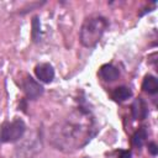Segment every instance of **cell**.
I'll return each instance as SVG.
<instances>
[{"label":"cell","mask_w":158,"mask_h":158,"mask_svg":"<svg viewBox=\"0 0 158 158\" xmlns=\"http://www.w3.org/2000/svg\"><path fill=\"white\" fill-rule=\"evenodd\" d=\"M131 96H132V91L127 86H117L112 91V99L117 102H122V101L130 99Z\"/></svg>","instance_id":"cell-9"},{"label":"cell","mask_w":158,"mask_h":158,"mask_svg":"<svg viewBox=\"0 0 158 158\" xmlns=\"http://www.w3.org/2000/svg\"><path fill=\"white\" fill-rule=\"evenodd\" d=\"M120 158H131V152L130 151H122Z\"/></svg>","instance_id":"cell-13"},{"label":"cell","mask_w":158,"mask_h":158,"mask_svg":"<svg viewBox=\"0 0 158 158\" xmlns=\"http://www.w3.org/2000/svg\"><path fill=\"white\" fill-rule=\"evenodd\" d=\"M131 111H132L133 118H136V120H144L147 117V115H148V107H147L146 101L142 98L136 99L132 102Z\"/></svg>","instance_id":"cell-6"},{"label":"cell","mask_w":158,"mask_h":158,"mask_svg":"<svg viewBox=\"0 0 158 158\" xmlns=\"http://www.w3.org/2000/svg\"><path fill=\"white\" fill-rule=\"evenodd\" d=\"M35 74L42 83H51L54 78V69L49 63H40L35 67Z\"/></svg>","instance_id":"cell-5"},{"label":"cell","mask_w":158,"mask_h":158,"mask_svg":"<svg viewBox=\"0 0 158 158\" xmlns=\"http://www.w3.org/2000/svg\"><path fill=\"white\" fill-rule=\"evenodd\" d=\"M146 139H147V131H146V128L142 127L138 131H136L135 135L132 136V144L135 147H142L143 143L146 142Z\"/></svg>","instance_id":"cell-10"},{"label":"cell","mask_w":158,"mask_h":158,"mask_svg":"<svg viewBox=\"0 0 158 158\" xmlns=\"http://www.w3.org/2000/svg\"><path fill=\"white\" fill-rule=\"evenodd\" d=\"M148 151H149V153H151V154L156 156V154L158 153V147H157V144H156L154 142L148 143Z\"/></svg>","instance_id":"cell-12"},{"label":"cell","mask_w":158,"mask_h":158,"mask_svg":"<svg viewBox=\"0 0 158 158\" xmlns=\"http://www.w3.org/2000/svg\"><path fill=\"white\" fill-rule=\"evenodd\" d=\"M99 74L105 81L111 83V81H115L116 79H118L120 70L112 64H104V65H101V68L99 70Z\"/></svg>","instance_id":"cell-7"},{"label":"cell","mask_w":158,"mask_h":158,"mask_svg":"<svg viewBox=\"0 0 158 158\" xmlns=\"http://www.w3.org/2000/svg\"><path fill=\"white\" fill-rule=\"evenodd\" d=\"M21 88L30 100H36L43 94V86L30 75H25L21 79Z\"/></svg>","instance_id":"cell-4"},{"label":"cell","mask_w":158,"mask_h":158,"mask_svg":"<svg viewBox=\"0 0 158 158\" xmlns=\"http://www.w3.org/2000/svg\"><path fill=\"white\" fill-rule=\"evenodd\" d=\"M107 26L109 22L104 16H90L85 19L80 27V43L88 48L96 46L100 42Z\"/></svg>","instance_id":"cell-2"},{"label":"cell","mask_w":158,"mask_h":158,"mask_svg":"<svg viewBox=\"0 0 158 158\" xmlns=\"http://www.w3.org/2000/svg\"><path fill=\"white\" fill-rule=\"evenodd\" d=\"M88 114L80 112L64 122L57 123L52 130V142L58 149L69 152L86 144L94 132L90 118H84Z\"/></svg>","instance_id":"cell-1"},{"label":"cell","mask_w":158,"mask_h":158,"mask_svg":"<svg viewBox=\"0 0 158 158\" xmlns=\"http://www.w3.org/2000/svg\"><path fill=\"white\" fill-rule=\"evenodd\" d=\"M26 131L25 122L20 118H15L12 121L4 122L0 131L1 141L4 142H16L19 141Z\"/></svg>","instance_id":"cell-3"},{"label":"cell","mask_w":158,"mask_h":158,"mask_svg":"<svg viewBox=\"0 0 158 158\" xmlns=\"http://www.w3.org/2000/svg\"><path fill=\"white\" fill-rule=\"evenodd\" d=\"M0 141H1V137H0Z\"/></svg>","instance_id":"cell-14"},{"label":"cell","mask_w":158,"mask_h":158,"mask_svg":"<svg viewBox=\"0 0 158 158\" xmlns=\"http://www.w3.org/2000/svg\"><path fill=\"white\" fill-rule=\"evenodd\" d=\"M142 90L147 94H151V95L158 93V80H157V78L151 75V74L146 75L144 79H143V83H142Z\"/></svg>","instance_id":"cell-8"},{"label":"cell","mask_w":158,"mask_h":158,"mask_svg":"<svg viewBox=\"0 0 158 158\" xmlns=\"http://www.w3.org/2000/svg\"><path fill=\"white\" fill-rule=\"evenodd\" d=\"M41 36V25H40V20L37 16L33 17L32 20V38L35 42H37L40 40Z\"/></svg>","instance_id":"cell-11"}]
</instances>
